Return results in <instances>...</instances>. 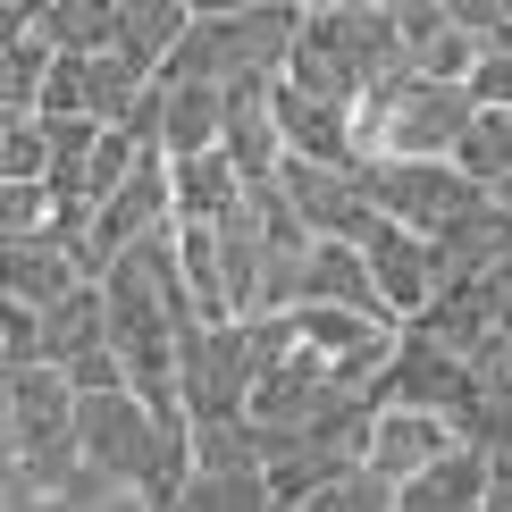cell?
Segmentation results:
<instances>
[{"instance_id":"5bb4252c","label":"cell","mask_w":512,"mask_h":512,"mask_svg":"<svg viewBox=\"0 0 512 512\" xmlns=\"http://www.w3.org/2000/svg\"><path fill=\"white\" fill-rule=\"evenodd\" d=\"M168 512H277V504H269L261 471H194V487H185Z\"/></svg>"},{"instance_id":"ac0fdd59","label":"cell","mask_w":512,"mask_h":512,"mask_svg":"<svg viewBox=\"0 0 512 512\" xmlns=\"http://www.w3.org/2000/svg\"><path fill=\"white\" fill-rule=\"evenodd\" d=\"M487 512H512V454H496V471H487Z\"/></svg>"},{"instance_id":"52a82bcc","label":"cell","mask_w":512,"mask_h":512,"mask_svg":"<svg viewBox=\"0 0 512 512\" xmlns=\"http://www.w3.org/2000/svg\"><path fill=\"white\" fill-rule=\"evenodd\" d=\"M277 135H286V160L361 168V135H353L345 101H311V93H294V84H277Z\"/></svg>"},{"instance_id":"9c48e42d","label":"cell","mask_w":512,"mask_h":512,"mask_svg":"<svg viewBox=\"0 0 512 512\" xmlns=\"http://www.w3.org/2000/svg\"><path fill=\"white\" fill-rule=\"evenodd\" d=\"M487 471H496V454L454 445L437 471H420L412 487H395V512H487Z\"/></svg>"},{"instance_id":"ba28073f","label":"cell","mask_w":512,"mask_h":512,"mask_svg":"<svg viewBox=\"0 0 512 512\" xmlns=\"http://www.w3.org/2000/svg\"><path fill=\"white\" fill-rule=\"evenodd\" d=\"M294 311H361V319H387V328H395V311H387V294H378L370 252H361V244H311L303 303H294Z\"/></svg>"},{"instance_id":"2e32d148","label":"cell","mask_w":512,"mask_h":512,"mask_svg":"<svg viewBox=\"0 0 512 512\" xmlns=\"http://www.w3.org/2000/svg\"><path fill=\"white\" fill-rule=\"evenodd\" d=\"M303 512H395V487H387V479H378V471H370V462H361V471H353V479H336V487H328V496H311Z\"/></svg>"},{"instance_id":"8fae6325","label":"cell","mask_w":512,"mask_h":512,"mask_svg":"<svg viewBox=\"0 0 512 512\" xmlns=\"http://www.w3.org/2000/svg\"><path fill=\"white\" fill-rule=\"evenodd\" d=\"M42 328H51V370H76V361H93V353H118L110 345V286H76L68 303L42 311Z\"/></svg>"},{"instance_id":"277c9868","label":"cell","mask_w":512,"mask_h":512,"mask_svg":"<svg viewBox=\"0 0 512 512\" xmlns=\"http://www.w3.org/2000/svg\"><path fill=\"white\" fill-rule=\"evenodd\" d=\"M361 252H370V277H378V294H387L395 328L412 336L420 319L445 303V261H437V244H429V236H412V227H378Z\"/></svg>"},{"instance_id":"e0dca14e","label":"cell","mask_w":512,"mask_h":512,"mask_svg":"<svg viewBox=\"0 0 512 512\" xmlns=\"http://www.w3.org/2000/svg\"><path fill=\"white\" fill-rule=\"evenodd\" d=\"M471 101H479V110H512V51H504V42H487L479 76H471Z\"/></svg>"},{"instance_id":"3957f363","label":"cell","mask_w":512,"mask_h":512,"mask_svg":"<svg viewBox=\"0 0 512 512\" xmlns=\"http://www.w3.org/2000/svg\"><path fill=\"white\" fill-rule=\"evenodd\" d=\"M177 378H185V420H194V429L252 420V378H261V361H252V319H236V328H194Z\"/></svg>"},{"instance_id":"4fadbf2b","label":"cell","mask_w":512,"mask_h":512,"mask_svg":"<svg viewBox=\"0 0 512 512\" xmlns=\"http://www.w3.org/2000/svg\"><path fill=\"white\" fill-rule=\"evenodd\" d=\"M454 168L479 185V194H496V185H512V110H479V126L462 135Z\"/></svg>"},{"instance_id":"7a4b0ae2","label":"cell","mask_w":512,"mask_h":512,"mask_svg":"<svg viewBox=\"0 0 512 512\" xmlns=\"http://www.w3.org/2000/svg\"><path fill=\"white\" fill-rule=\"evenodd\" d=\"M361 194L378 202L387 227H412V236H454L462 219L487 202L454 160H361Z\"/></svg>"},{"instance_id":"30bf717a","label":"cell","mask_w":512,"mask_h":512,"mask_svg":"<svg viewBox=\"0 0 512 512\" xmlns=\"http://www.w3.org/2000/svg\"><path fill=\"white\" fill-rule=\"evenodd\" d=\"M168 177H177V227H227L244 210L252 185L236 177V160L227 152H202V160H168Z\"/></svg>"},{"instance_id":"9a60e30c","label":"cell","mask_w":512,"mask_h":512,"mask_svg":"<svg viewBox=\"0 0 512 512\" xmlns=\"http://www.w3.org/2000/svg\"><path fill=\"white\" fill-rule=\"evenodd\" d=\"M0 370H9V378L51 370V328H42L34 303H0Z\"/></svg>"},{"instance_id":"6da1fadb","label":"cell","mask_w":512,"mask_h":512,"mask_svg":"<svg viewBox=\"0 0 512 512\" xmlns=\"http://www.w3.org/2000/svg\"><path fill=\"white\" fill-rule=\"evenodd\" d=\"M479 126L471 84H429V76H378L353 110L361 160H454L462 135Z\"/></svg>"},{"instance_id":"8992f818","label":"cell","mask_w":512,"mask_h":512,"mask_svg":"<svg viewBox=\"0 0 512 512\" xmlns=\"http://www.w3.org/2000/svg\"><path fill=\"white\" fill-rule=\"evenodd\" d=\"M0 286H9V303H68L76 286H101V261L93 244H68V236H34V244H0Z\"/></svg>"},{"instance_id":"7c38bea8","label":"cell","mask_w":512,"mask_h":512,"mask_svg":"<svg viewBox=\"0 0 512 512\" xmlns=\"http://www.w3.org/2000/svg\"><path fill=\"white\" fill-rule=\"evenodd\" d=\"M59 135L51 118H0V185H51Z\"/></svg>"},{"instance_id":"5b68a950","label":"cell","mask_w":512,"mask_h":512,"mask_svg":"<svg viewBox=\"0 0 512 512\" xmlns=\"http://www.w3.org/2000/svg\"><path fill=\"white\" fill-rule=\"evenodd\" d=\"M462 445V429L445 412H420V403H378L370 420V445H361V462H370L387 487H412L420 471H437L445 454Z\"/></svg>"}]
</instances>
